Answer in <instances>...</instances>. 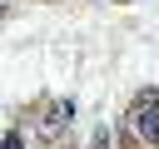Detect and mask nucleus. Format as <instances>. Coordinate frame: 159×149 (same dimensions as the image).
Returning a JSON list of instances; mask_svg holds the SVG:
<instances>
[{"label":"nucleus","mask_w":159,"mask_h":149,"mask_svg":"<svg viewBox=\"0 0 159 149\" xmlns=\"http://www.w3.org/2000/svg\"><path fill=\"white\" fill-rule=\"evenodd\" d=\"M134 129H139L144 144H159V104H154V94H139V104H134Z\"/></svg>","instance_id":"nucleus-1"},{"label":"nucleus","mask_w":159,"mask_h":149,"mask_svg":"<svg viewBox=\"0 0 159 149\" xmlns=\"http://www.w3.org/2000/svg\"><path fill=\"white\" fill-rule=\"evenodd\" d=\"M70 114H75V99H55L50 114H45V134H60V129L70 124Z\"/></svg>","instance_id":"nucleus-2"},{"label":"nucleus","mask_w":159,"mask_h":149,"mask_svg":"<svg viewBox=\"0 0 159 149\" xmlns=\"http://www.w3.org/2000/svg\"><path fill=\"white\" fill-rule=\"evenodd\" d=\"M109 144H114V134L99 124V129H94V139H89V149H109Z\"/></svg>","instance_id":"nucleus-3"},{"label":"nucleus","mask_w":159,"mask_h":149,"mask_svg":"<svg viewBox=\"0 0 159 149\" xmlns=\"http://www.w3.org/2000/svg\"><path fill=\"white\" fill-rule=\"evenodd\" d=\"M0 149H25V134H20V129H10V134H5V144H0Z\"/></svg>","instance_id":"nucleus-4"}]
</instances>
